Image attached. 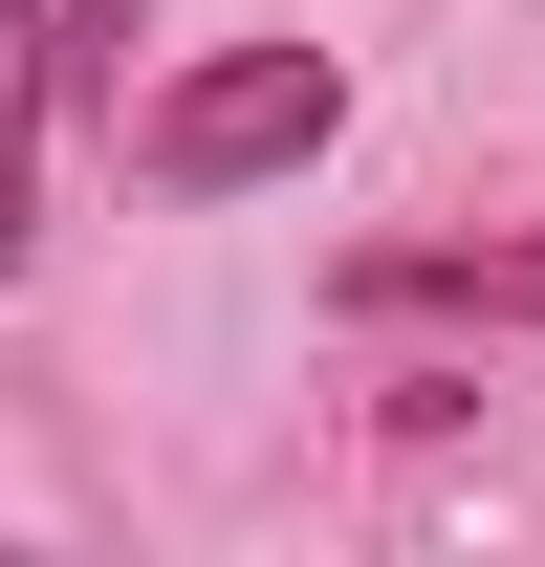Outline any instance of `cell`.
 <instances>
[{
	"instance_id": "2",
	"label": "cell",
	"mask_w": 545,
	"mask_h": 567,
	"mask_svg": "<svg viewBox=\"0 0 545 567\" xmlns=\"http://www.w3.org/2000/svg\"><path fill=\"white\" fill-rule=\"evenodd\" d=\"M349 306H371V328H414V306H459V328H545V240H393V262H349Z\"/></svg>"
},
{
	"instance_id": "4",
	"label": "cell",
	"mask_w": 545,
	"mask_h": 567,
	"mask_svg": "<svg viewBox=\"0 0 545 567\" xmlns=\"http://www.w3.org/2000/svg\"><path fill=\"white\" fill-rule=\"evenodd\" d=\"M132 22H153V0H66V66H88V87H132Z\"/></svg>"
},
{
	"instance_id": "1",
	"label": "cell",
	"mask_w": 545,
	"mask_h": 567,
	"mask_svg": "<svg viewBox=\"0 0 545 567\" xmlns=\"http://www.w3.org/2000/svg\"><path fill=\"white\" fill-rule=\"evenodd\" d=\"M328 132H349V66H328V44H240V66H175L132 110V175H153V197H240V175H306Z\"/></svg>"
},
{
	"instance_id": "3",
	"label": "cell",
	"mask_w": 545,
	"mask_h": 567,
	"mask_svg": "<svg viewBox=\"0 0 545 567\" xmlns=\"http://www.w3.org/2000/svg\"><path fill=\"white\" fill-rule=\"evenodd\" d=\"M44 110H66V22L0 0V284H22V240H44Z\"/></svg>"
}]
</instances>
